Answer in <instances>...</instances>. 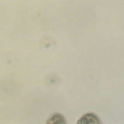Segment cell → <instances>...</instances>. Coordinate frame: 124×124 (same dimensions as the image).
I'll return each instance as SVG.
<instances>
[{
    "mask_svg": "<svg viewBox=\"0 0 124 124\" xmlns=\"http://www.w3.org/2000/svg\"><path fill=\"white\" fill-rule=\"evenodd\" d=\"M78 123L86 124H98L100 123L98 118L93 113H87L78 120Z\"/></svg>",
    "mask_w": 124,
    "mask_h": 124,
    "instance_id": "1",
    "label": "cell"
},
{
    "mask_svg": "<svg viewBox=\"0 0 124 124\" xmlns=\"http://www.w3.org/2000/svg\"><path fill=\"white\" fill-rule=\"evenodd\" d=\"M49 121H50V122H48V123H65L63 117L59 114H55L50 118V120Z\"/></svg>",
    "mask_w": 124,
    "mask_h": 124,
    "instance_id": "2",
    "label": "cell"
}]
</instances>
